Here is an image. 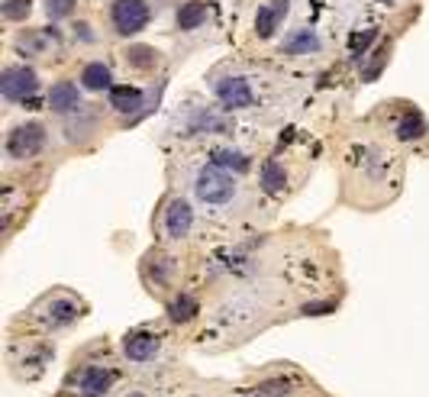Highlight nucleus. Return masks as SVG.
Returning <instances> with one entry per match:
<instances>
[{"instance_id":"nucleus-7","label":"nucleus","mask_w":429,"mask_h":397,"mask_svg":"<svg viewBox=\"0 0 429 397\" xmlns=\"http://www.w3.org/2000/svg\"><path fill=\"white\" fill-rule=\"evenodd\" d=\"M49 107L62 116L78 114V110H81V87H78L75 81H58V85H52V91H49Z\"/></svg>"},{"instance_id":"nucleus-22","label":"nucleus","mask_w":429,"mask_h":397,"mask_svg":"<svg viewBox=\"0 0 429 397\" xmlns=\"http://www.w3.org/2000/svg\"><path fill=\"white\" fill-rule=\"evenodd\" d=\"M75 7H78V0H46L49 19H68V17H75Z\"/></svg>"},{"instance_id":"nucleus-23","label":"nucleus","mask_w":429,"mask_h":397,"mask_svg":"<svg viewBox=\"0 0 429 397\" xmlns=\"http://www.w3.org/2000/svg\"><path fill=\"white\" fill-rule=\"evenodd\" d=\"M75 33H78V39H81V42H94V29L87 26V23H78Z\"/></svg>"},{"instance_id":"nucleus-14","label":"nucleus","mask_w":429,"mask_h":397,"mask_svg":"<svg viewBox=\"0 0 429 397\" xmlns=\"http://www.w3.org/2000/svg\"><path fill=\"white\" fill-rule=\"evenodd\" d=\"M123 352L132 362H149L159 355V339L155 336H130V339L123 342Z\"/></svg>"},{"instance_id":"nucleus-4","label":"nucleus","mask_w":429,"mask_h":397,"mask_svg":"<svg viewBox=\"0 0 429 397\" xmlns=\"http://www.w3.org/2000/svg\"><path fill=\"white\" fill-rule=\"evenodd\" d=\"M42 145H46V130L39 123H19L7 136V152L13 159H29V155L42 152Z\"/></svg>"},{"instance_id":"nucleus-11","label":"nucleus","mask_w":429,"mask_h":397,"mask_svg":"<svg viewBox=\"0 0 429 397\" xmlns=\"http://www.w3.org/2000/svg\"><path fill=\"white\" fill-rule=\"evenodd\" d=\"M191 220H194V210L187 200H171L168 213H165V227H168V236L171 239H184L187 229H191Z\"/></svg>"},{"instance_id":"nucleus-15","label":"nucleus","mask_w":429,"mask_h":397,"mask_svg":"<svg viewBox=\"0 0 429 397\" xmlns=\"http://www.w3.org/2000/svg\"><path fill=\"white\" fill-rule=\"evenodd\" d=\"M113 375L107 369H100V365H91V369L81 375V394L85 397H100L103 391L110 388Z\"/></svg>"},{"instance_id":"nucleus-17","label":"nucleus","mask_w":429,"mask_h":397,"mask_svg":"<svg viewBox=\"0 0 429 397\" xmlns=\"http://www.w3.org/2000/svg\"><path fill=\"white\" fill-rule=\"evenodd\" d=\"M284 184H288L284 168H281L278 161H268V165L261 168V188L268 191V194H281V191H284Z\"/></svg>"},{"instance_id":"nucleus-1","label":"nucleus","mask_w":429,"mask_h":397,"mask_svg":"<svg viewBox=\"0 0 429 397\" xmlns=\"http://www.w3.org/2000/svg\"><path fill=\"white\" fill-rule=\"evenodd\" d=\"M152 23L149 0H113L110 3V29L123 39H132L136 33Z\"/></svg>"},{"instance_id":"nucleus-3","label":"nucleus","mask_w":429,"mask_h":397,"mask_svg":"<svg viewBox=\"0 0 429 397\" xmlns=\"http://www.w3.org/2000/svg\"><path fill=\"white\" fill-rule=\"evenodd\" d=\"M39 91V75L26 65H7L0 75V94L7 100H26Z\"/></svg>"},{"instance_id":"nucleus-10","label":"nucleus","mask_w":429,"mask_h":397,"mask_svg":"<svg viewBox=\"0 0 429 397\" xmlns=\"http://www.w3.org/2000/svg\"><path fill=\"white\" fill-rule=\"evenodd\" d=\"M323 48V42H319V36L313 33V29L300 26L294 29V33H288V39L281 42V52L284 55H310V52H319Z\"/></svg>"},{"instance_id":"nucleus-24","label":"nucleus","mask_w":429,"mask_h":397,"mask_svg":"<svg viewBox=\"0 0 429 397\" xmlns=\"http://www.w3.org/2000/svg\"><path fill=\"white\" fill-rule=\"evenodd\" d=\"M323 310H333V303H313V307H307V313H323Z\"/></svg>"},{"instance_id":"nucleus-9","label":"nucleus","mask_w":429,"mask_h":397,"mask_svg":"<svg viewBox=\"0 0 429 397\" xmlns=\"http://www.w3.org/2000/svg\"><path fill=\"white\" fill-rule=\"evenodd\" d=\"M142 91L132 85H113L110 87V107L116 114H146V107H142Z\"/></svg>"},{"instance_id":"nucleus-2","label":"nucleus","mask_w":429,"mask_h":397,"mask_svg":"<svg viewBox=\"0 0 429 397\" xmlns=\"http://www.w3.org/2000/svg\"><path fill=\"white\" fill-rule=\"evenodd\" d=\"M194 194L204 204H226L236 194V181L216 165H204L194 178Z\"/></svg>"},{"instance_id":"nucleus-19","label":"nucleus","mask_w":429,"mask_h":397,"mask_svg":"<svg viewBox=\"0 0 429 397\" xmlns=\"http://www.w3.org/2000/svg\"><path fill=\"white\" fill-rule=\"evenodd\" d=\"M75 317H78V307L71 301H55L49 307V323H52V326H65V323H71Z\"/></svg>"},{"instance_id":"nucleus-25","label":"nucleus","mask_w":429,"mask_h":397,"mask_svg":"<svg viewBox=\"0 0 429 397\" xmlns=\"http://www.w3.org/2000/svg\"><path fill=\"white\" fill-rule=\"evenodd\" d=\"M130 397H142V394H130Z\"/></svg>"},{"instance_id":"nucleus-13","label":"nucleus","mask_w":429,"mask_h":397,"mask_svg":"<svg viewBox=\"0 0 429 397\" xmlns=\"http://www.w3.org/2000/svg\"><path fill=\"white\" fill-rule=\"evenodd\" d=\"M81 87H85V91H110L113 87L110 65H103V62L85 65V71H81Z\"/></svg>"},{"instance_id":"nucleus-18","label":"nucleus","mask_w":429,"mask_h":397,"mask_svg":"<svg viewBox=\"0 0 429 397\" xmlns=\"http://www.w3.org/2000/svg\"><path fill=\"white\" fill-rule=\"evenodd\" d=\"M0 13H3L7 23H23V19H29V13H33V0H3V3H0Z\"/></svg>"},{"instance_id":"nucleus-8","label":"nucleus","mask_w":429,"mask_h":397,"mask_svg":"<svg viewBox=\"0 0 429 397\" xmlns=\"http://www.w3.org/2000/svg\"><path fill=\"white\" fill-rule=\"evenodd\" d=\"M207 19H210V3H207V0H184V3H177V10H175V23H177V29H184V33L200 29Z\"/></svg>"},{"instance_id":"nucleus-6","label":"nucleus","mask_w":429,"mask_h":397,"mask_svg":"<svg viewBox=\"0 0 429 397\" xmlns=\"http://www.w3.org/2000/svg\"><path fill=\"white\" fill-rule=\"evenodd\" d=\"M288 10H290V0H268V3H261L259 13H255V36L259 39L278 36L281 23L288 19Z\"/></svg>"},{"instance_id":"nucleus-12","label":"nucleus","mask_w":429,"mask_h":397,"mask_svg":"<svg viewBox=\"0 0 429 397\" xmlns=\"http://www.w3.org/2000/svg\"><path fill=\"white\" fill-rule=\"evenodd\" d=\"M123 62H126L130 68H136V71H155V68H159V62H161V55L152 46L132 42V46L123 52Z\"/></svg>"},{"instance_id":"nucleus-20","label":"nucleus","mask_w":429,"mask_h":397,"mask_svg":"<svg viewBox=\"0 0 429 397\" xmlns=\"http://www.w3.org/2000/svg\"><path fill=\"white\" fill-rule=\"evenodd\" d=\"M194 317H197V301L191 294H181V297L171 303V320L187 323V320H194Z\"/></svg>"},{"instance_id":"nucleus-21","label":"nucleus","mask_w":429,"mask_h":397,"mask_svg":"<svg viewBox=\"0 0 429 397\" xmlns=\"http://www.w3.org/2000/svg\"><path fill=\"white\" fill-rule=\"evenodd\" d=\"M423 132H426V123H423L420 114H407L401 120V126H397V136H401V139H420Z\"/></svg>"},{"instance_id":"nucleus-5","label":"nucleus","mask_w":429,"mask_h":397,"mask_svg":"<svg viewBox=\"0 0 429 397\" xmlns=\"http://www.w3.org/2000/svg\"><path fill=\"white\" fill-rule=\"evenodd\" d=\"M213 94H216V100H220L226 110H243V107H249L255 100L252 85H249L245 78H239V75L220 78V81L213 85Z\"/></svg>"},{"instance_id":"nucleus-16","label":"nucleus","mask_w":429,"mask_h":397,"mask_svg":"<svg viewBox=\"0 0 429 397\" xmlns=\"http://www.w3.org/2000/svg\"><path fill=\"white\" fill-rule=\"evenodd\" d=\"M213 165L223 171H249V155H243V152H236V149H216Z\"/></svg>"}]
</instances>
